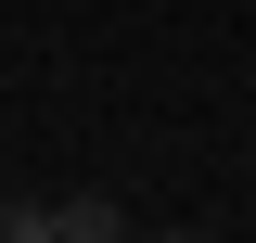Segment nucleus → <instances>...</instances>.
Listing matches in <instances>:
<instances>
[{"label":"nucleus","mask_w":256,"mask_h":243,"mask_svg":"<svg viewBox=\"0 0 256 243\" xmlns=\"http://www.w3.org/2000/svg\"><path fill=\"white\" fill-rule=\"evenodd\" d=\"M52 218H64V243H128V218L102 205V192H77V205H52Z\"/></svg>","instance_id":"1"},{"label":"nucleus","mask_w":256,"mask_h":243,"mask_svg":"<svg viewBox=\"0 0 256 243\" xmlns=\"http://www.w3.org/2000/svg\"><path fill=\"white\" fill-rule=\"evenodd\" d=\"M0 243H64V218L52 205H0Z\"/></svg>","instance_id":"2"},{"label":"nucleus","mask_w":256,"mask_h":243,"mask_svg":"<svg viewBox=\"0 0 256 243\" xmlns=\"http://www.w3.org/2000/svg\"><path fill=\"white\" fill-rule=\"evenodd\" d=\"M154 243H205V230H154Z\"/></svg>","instance_id":"3"}]
</instances>
